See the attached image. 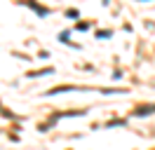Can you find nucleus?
Returning a JSON list of instances; mask_svg holds the SVG:
<instances>
[{
  "mask_svg": "<svg viewBox=\"0 0 155 150\" xmlns=\"http://www.w3.org/2000/svg\"><path fill=\"white\" fill-rule=\"evenodd\" d=\"M73 89H78L75 84H61V87H54V89H49L47 96H54V94H61V92H73Z\"/></svg>",
  "mask_w": 155,
  "mask_h": 150,
  "instance_id": "nucleus-1",
  "label": "nucleus"
},
{
  "mask_svg": "<svg viewBox=\"0 0 155 150\" xmlns=\"http://www.w3.org/2000/svg\"><path fill=\"white\" fill-rule=\"evenodd\" d=\"M155 110V106H139L134 110V115H139V117H143V115H150V112Z\"/></svg>",
  "mask_w": 155,
  "mask_h": 150,
  "instance_id": "nucleus-2",
  "label": "nucleus"
},
{
  "mask_svg": "<svg viewBox=\"0 0 155 150\" xmlns=\"http://www.w3.org/2000/svg\"><path fill=\"white\" fill-rule=\"evenodd\" d=\"M97 35H99V38H108V35H110V31H99Z\"/></svg>",
  "mask_w": 155,
  "mask_h": 150,
  "instance_id": "nucleus-4",
  "label": "nucleus"
},
{
  "mask_svg": "<svg viewBox=\"0 0 155 150\" xmlns=\"http://www.w3.org/2000/svg\"><path fill=\"white\" fill-rule=\"evenodd\" d=\"M49 73H54V68H42V70H31L28 77H40V75H49Z\"/></svg>",
  "mask_w": 155,
  "mask_h": 150,
  "instance_id": "nucleus-3",
  "label": "nucleus"
}]
</instances>
